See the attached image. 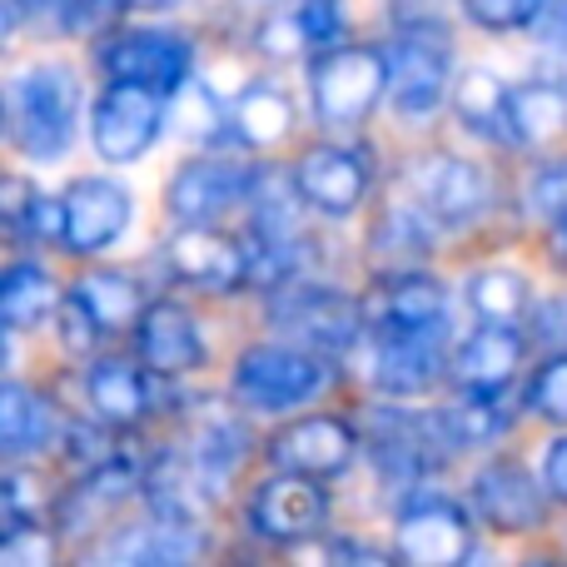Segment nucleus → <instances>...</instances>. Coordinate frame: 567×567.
I'll return each mask as SVG.
<instances>
[{
	"label": "nucleus",
	"instance_id": "obj_3",
	"mask_svg": "<svg viewBox=\"0 0 567 567\" xmlns=\"http://www.w3.org/2000/svg\"><path fill=\"white\" fill-rule=\"evenodd\" d=\"M323 383H329L323 359L293 349V343H255L235 363V393L249 409H299V403L319 399Z\"/></svg>",
	"mask_w": 567,
	"mask_h": 567
},
{
	"label": "nucleus",
	"instance_id": "obj_38",
	"mask_svg": "<svg viewBox=\"0 0 567 567\" xmlns=\"http://www.w3.org/2000/svg\"><path fill=\"white\" fill-rule=\"evenodd\" d=\"M303 45H309V30H303L299 10H293V16H269L265 25H259V50H265V55H299Z\"/></svg>",
	"mask_w": 567,
	"mask_h": 567
},
{
	"label": "nucleus",
	"instance_id": "obj_43",
	"mask_svg": "<svg viewBox=\"0 0 567 567\" xmlns=\"http://www.w3.org/2000/svg\"><path fill=\"white\" fill-rule=\"evenodd\" d=\"M393 25H439L433 0H393Z\"/></svg>",
	"mask_w": 567,
	"mask_h": 567
},
{
	"label": "nucleus",
	"instance_id": "obj_11",
	"mask_svg": "<svg viewBox=\"0 0 567 567\" xmlns=\"http://www.w3.org/2000/svg\"><path fill=\"white\" fill-rule=\"evenodd\" d=\"M259 179H265V169L229 165V159H189V165L169 179L165 205L179 225H215L239 199L259 195Z\"/></svg>",
	"mask_w": 567,
	"mask_h": 567
},
{
	"label": "nucleus",
	"instance_id": "obj_30",
	"mask_svg": "<svg viewBox=\"0 0 567 567\" xmlns=\"http://www.w3.org/2000/svg\"><path fill=\"white\" fill-rule=\"evenodd\" d=\"M443 429H449V439L458 443V449H473V443H488L503 433V413L498 403H493V393H478V389H463V399L453 403V409L439 413Z\"/></svg>",
	"mask_w": 567,
	"mask_h": 567
},
{
	"label": "nucleus",
	"instance_id": "obj_33",
	"mask_svg": "<svg viewBox=\"0 0 567 567\" xmlns=\"http://www.w3.org/2000/svg\"><path fill=\"white\" fill-rule=\"evenodd\" d=\"M130 6H140V0H65L60 30L65 35H110V30H120Z\"/></svg>",
	"mask_w": 567,
	"mask_h": 567
},
{
	"label": "nucleus",
	"instance_id": "obj_36",
	"mask_svg": "<svg viewBox=\"0 0 567 567\" xmlns=\"http://www.w3.org/2000/svg\"><path fill=\"white\" fill-rule=\"evenodd\" d=\"M353 0H303L299 6V20L303 30H309V45H333V40H343V30H349L353 20Z\"/></svg>",
	"mask_w": 567,
	"mask_h": 567
},
{
	"label": "nucleus",
	"instance_id": "obj_35",
	"mask_svg": "<svg viewBox=\"0 0 567 567\" xmlns=\"http://www.w3.org/2000/svg\"><path fill=\"white\" fill-rule=\"evenodd\" d=\"M50 558H55V543L35 523H10L0 538V567H50Z\"/></svg>",
	"mask_w": 567,
	"mask_h": 567
},
{
	"label": "nucleus",
	"instance_id": "obj_24",
	"mask_svg": "<svg viewBox=\"0 0 567 567\" xmlns=\"http://www.w3.org/2000/svg\"><path fill=\"white\" fill-rule=\"evenodd\" d=\"M449 293L439 279L399 269L383 284V329H443Z\"/></svg>",
	"mask_w": 567,
	"mask_h": 567
},
{
	"label": "nucleus",
	"instance_id": "obj_42",
	"mask_svg": "<svg viewBox=\"0 0 567 567\" xmlns=\"http://www.w3.org/2000/svg\"><path fill=\"white\" fill-rule=\"evenodd\" d=\"M543 478H548V493L558 503H567V433L548 443V458H543Z\"/></svg>",
	"mask_w": 567,
	"mask_h": 567
},
{
	"label": "nucleus",
	"instance_id": "obj_28",
	"mask_svg": "<svg viewBox=\"0 0 567 567\" xmlns=\"http://www.w3.org/2000/svg\"><path fill=\"white\" fill-rule=\"evenodd\" d=\"M468 303L483 323H523L528 319L533 289L513 269H483V275L468 279Z\"/></svg>",
	"mask_w": 567,
	"mask_h": 567
},
{
	"label": "nucleus",
	"instance_id": "obj_27",
	"mask_svg": "<svg viewBox=\"0 0 567 567\" xmlns=\"http://www.w3.org/2000/svg\"><path fill=\"white\" fill-rule=\"evenodd\" d=\"M70 293L85 299V309L105 323V333L130 329V323H140V313H145V293H140V284L130 275H115V269H95V275H85Z\"/></svg>",
	"mask_w": 567,
	"mask_h": 567
},
{
	"label": "nucleus",
	"instance_id": "obj_44",
	"mask_svg": "<svg viewBox=\"0 0 567 567\" xmlns=\"http://www.w3.org/2000/svg\"><path fill=\"white\" fill-rule=\"evenodd\" d=\"M538 30L548 45H567V0H548V10L538 16Z\"/></svg>",
	"mask_w": 567,
	"mask_h": 567
},
{
	"label": "nucleus",
	"instance_id": "obj_31",
	"mask_svg": "<svg viewBox=\"0 0 567 567\" xmlns=\"http://www.w3.org/2000/svg\"><path fill=\"white\" fill-rule=\"evenodd\" d=\"M543 10H548V0H463V16H468L473 25L493 30V35L538 25Z\"/></svg>",
	"mask_w": 567,
	"mask_h": 567
},
{
	"label": "nucleus",
	"instance_id": "obj_18",
	"mask_svg": "<svg viewBox=\"0 0 567 567\" xmlns=\"http://www.w3.org/2000/svg\"><path fill=\"white\" fill-rule=\"evenodd\" d=\"M439 343L443 329H383L373 333V383L393 399L423 393L439 379Z\"/></svg>",
	"mask_w": 567,
	"mask_h": 567
},
{
	"label": "nucleus",
	"instance_id": "obj_2",
	"mask_svg": "<svg viewBox=\"0 0 567 567\" xmlns=\"http://www.w3.org/2000/svg\"><path fill=\"white\" fill-rule=\"evenodd\" d=\"M309 95L323 125H363L389 95V55L373 45H343V40L319 45L309 65Z\"/></svg>",
	"mask_w": 567,
	"mask_h": 567
},
{
	"label": "nucleus",
	"instance_id": "obj_37",
	"mask_svg": "<svg viewBox=\"0 0 567 567\" xmlns=\"http://www.w3.org/2000/svg\"><path fill=\"white\" fill-rule=\"evenodd\" d=\"M100 333H105V323L85 309V299H80V293H70V299L60 303V343H65L70 353H90Z\"/></svg>",
	"mask_w": 567,
	"mask_h": 567
},
{
	"label": "nucleus",
	"instance_id": "obj_25",
	"mask_svg": "<svg viewBox=\"0 0 567 567\" xmlns=\"http://www.w3.org/2000/svg\"><path fill=\"white\" fill-rule=\"evenodd\" d=\"M55 309H60V289L45 269L40 265H10L6 269V279H0V323H6L10 333L35 329V323L50 319Z\"/></svg>",
	"mask_w": 567,
	"mask_h": 567
},
{
	"label": "nucleus",
	"instance_id": "obj_12",
	"mask_svg": "<svg viewBox=\"0 0 567 567\" xmlns=\"http://www.w3.org/2000/svg\"><path fill=\"white\" fill-rule=\"evenodd\" d=\"M473 513L493 533H538L548 523V498L518 458H493L473 473Z\"/></svg>",
	"mask_w": 567,
	"mask_h": 567
},
{
	"label": "nucleus",
	"instance_id": "obj_22",
	"mask_svg": "<svg viewBox=\"0 0 567 567\" xmlns=\"http://www.w3.org/2000/svg\"><path fill=\"white\" fill-rule=\"evenodd\" d=\"M567 135V85H518L508 100V145L538 150Z\"/></svg>",
	"mask_w": 567,
	"mask_h": 567
},
{
	"label": "nucleus",
	"instance_id": "obj_20",
	"mask_svg": "<svg viewBox=\"0 0 567 567\" xmlns=\"http://www.w3.org/2000/svg\"><path fill=\"white\" fill-rule=\"evenodd\" d=\"M85 399L105 429H135L150 413V379L125 359H100L85 373Z\"/></svg>",
	"mask_w": 567,
	"mask_h": 567
},
{
	"label": "nucleus",
	"instance_id": "obj_46",
	"mask_svg": "<svg viewBox=\"0 0 567 567\" xmlns=\"http://www.w3.org/2000/svg\"><path fill=\"white\" fill-rule=\"evenodd\" d=\"M140 6H175V0H140Z\"/></svg>",
	"mask_w": 567,
	"mask_h": 567
},
{
	"label": "nucleus",
	"instance_id": "obj_47",
	"mask_svg": "<svg viewBox=\"0 0 567 567\" xmlns=\"http://www.w3.org/2000/svg\"><path fill=\"white\" fill-rule=\"evenodd\" d=\"M35 6H40V0H35Z\"/></svg>",
	"mask_w": 567,
	"mask_h": 567
},
{
	"label": "nucleus",
	"instance_id": "obj_8",
	"mask_svg": "<svg viewBox=\"0 0 567 567\" xmlns=\"http://www.w3.org/2000/svg\"><path fill=\"white\" fill-rule=\"evenodd\" d=\"M165 265L185 284H199L209 293H235L239 284L255 279L249 245L215 225H179L165 245Z\"/></svg>",
	"mask_w": 567,
	"mask_h": 567
},
{
	"label": "nucleus",
	"instance_id": "obj_39",
	"mask_svg": "<svg viewBox=\"0 0 567 567\" xmlns=\"http://www.w3.org/2000/svg\"><path fill=\"white\" fill-rule=\"evenodd\" d=\"M533 205H538L543 215H563L567 209V159L548 165L538 179H533Z\"/></svg>",
	"mask_w": 567,
	"mask_h": 567
},
{
	"label": "nucleus",
	"instance_id": "obj_29",
	"mask_svg": "<svg viewBox=\"0 0 567 567\" xmlns=\"http://www.w3.org/2000/svg\"><path fill=\"white\" fill-rule=\"evenodd\" d=\"M50 439V409L25 389V383H6L0 393V449L16 458Z\"/></svg>",
	"mask_w": 567,
	"mask_h": 567
},
{
	"label": "nucleus",
	"instance_id": "obj_9",
	"mask_svg": "<svg viewBox=\"0 0 567 567\" xmlns=\"http://www.w3.org/2000/svg\"><path fill=\"white\" fill-rule=\"evenodd\" d=\"M275 323L293 339L313 343L323 353H343L349 343H359L363 333V309L359 299L339 289H323V284H309V289H279L275 299Z\"/></svg>",
	"mask_w": 567,
	"mask_h": 567
},
{
	"label": "nucleus",
	"instance_id": "obj_19",
	"mask_svg": "<svg viewBox=\"0 0 567 567\" xmlns=\"http://www.w3.org/2000/svg\"><path fill=\"white\" fill-rule=\"evenodd\" d=\"M523 363V339L513 333V323H488L473 329L468 339L453 353V379L458 389H478V393H498L503 383L518 373Z\"/></svg>",
	"mask_w": 567,
	"mask_h": 567
},
{
	"label": "nucleus",
	"instance_id": "obj_6",
	"mask_svg": "<svg viewBox=\"0 0 567 567\" xmlns=\"http://www.w3.org/2000/svg\"><path fill=\"white\" fill-rule=\"evenodd\" d=\"M449 60L453 40L449 25H399L389 50V95L403 115H429L449 95Z\"/></svg>",
	"mask_w": 567,
	"mask_h": 567
},
{
	"label": "nucleus",
	"instance_id": "obj_17",
	"mask_svg": "<svg viewBox=\"0 0 567 567\" xmlns=\"http://www.w3.org/2000/svg\"><path fill=\"white\" fill-rule=\"evenodd\" d=\"M135 343L155 379H179V373H195L205 363V339H199L189 309L175 299L145 303V313L135 323Z\"/></svg>",
	"mask_w": 567,
	"mask_h": 567
},
{
	"label": "nucleus",
	"instance_id": "obj_41",
	"mask_svg": "<svg viewBox=\"0 0 567 567\" xmlns=\"http://www.w3.org/2000/svg\"><path fill=\"white\" fill-rule=\"evenodd\" d=\"M533 333H538L543 343H558V349H567V299L543 303V309L533 313Z\"/></svg>",
	"mask_w": 567,
	"mask_h": 567
},
{
	"label": "nucleus",
	"instance_id": "obj_13",
	"mask_svg": "<svg viewBox=\"0 0 567 567\" xmlns=\"http://www.w3.org/2000/svg\"><path fill=\"white\" fill-rule=\"evenodd\" d=\"M359 453V433L333 413L293 419L269 439V463L284 473H309V478H339Z\"/></svg>",
	"mask_w": 567,
	"mask_h": 567
},
{
	"label": "nucleus",
	"instance_id": "obj_5",
	"mask_svg": "<svg viewBox=\"0 0 567 567\" xmlns=\"http://www.w3.org/2000/svg\"><path fill=\"white\" fill-rule=\"evenodd\" d=\"M169 95L140 85V80H110V90L95 100L90 115V140H95L100 159L110 165H130L159 140V130L169 125Z\"/></svg>",
	"mask_w": 567,
	"mask_h": 567
},
{
	"label": "nucleus",
	"instance_id": "obj_21",
	"mask_svg": "<svg viewBox=\"0 0 567 567\" xmlns=\"http://www.w3.org/2000/svg\"><path fill=\"white\" fill-rule=\"evenodd\" d=\"M433 245V215L429 209H409V205H393L373 219L369 229V255L383 275H399V269L419 265Z\"/></svg>",
	"mask_w": 567,
	"mask_h": 567
},
{
	"label": "nucleus",
	"instance_id": "obj_16",
	"mask_svg": "<svg viewBox=\"0 0 567 567\" xmlns=\"http://www.w3.org/2000/svg\"><path fill=\"white\" fill-rule=\"evenodd\" d=\"M65 245L70 255H100L130 229V195L115 179H75L65 189Z\"/></svg>",
	"mask_w": 567,
	"mask_h": 567
},
{
	"label": "nucleus",
	"instance_id": "obj_23",
	"mask_svg": "<svg viewBox=\"0 0 567 567\" xmlns=\"http://www.w3.org/2000/svg\"><path fill=\"white\" fill-rule=\"evenodd\" d=\"M229 130H235L239 145L265 150L293 135V100L284 95L269 80H255L249 90H239V100L229 105Z\"/></svg>",
	"mask_w": 567,
	"mask_h": 567
},
{
	"label": "nucleus",
	"instance_id": "obj_45",
	"mask_svg": "<svg viewBox=\"0 0 567 567\" xmlns=\"http://www.w3.org/2000/svg\"><path fill=\"white\" fill-rule=\"evenodd\" d=\"M548 259L558 275H567V209L553 215V235H548Z\"/></svg>",
	"mask_w": 567,
	"mask_h": 567
},
{
	"label": "nucleus",
	"instance_id": "obj_10",
	"mask_svg": "<svg viewBox=\"0 0 567 567\" xmlns=\"http://www.w3.org/2000/svg\"><path fill=\"white\" fill-rule=\"evenodd\" d=\"M393 548L413 567H458L473 553V528L468 513L449 498H413L399 513L393 528Z\"/></svg>",
	"mask_w": 567,
	"mask_h": 567
},
{
	"label": "nucleus",
	"instance_id": "obj_26",
	"mask_svg": "<svg viewBox=\"0 0 567 567\" xmlns=\"http://www.w3.org/2000/svg\"><path fill=\"white\" fill-rule=\"evenodd\" d=\"M508 100L513 90L493 70H468L453 90V110H458L463 130L483 140H508Z\"/></svg>",
	"mask_w": 567,
	"mask_h": 567
},
{
	"label": "nucleus",
	"instance_id": "obj_15",
	"mask_svg": "<svg viewBox=\"0 0 567 567\" xmlns=\"http://www.w3.org/2000/svg\"><path fill=\"white\" fill-rule=\"evenodd\" d=\"M413 189H419L423 209H429L439 225H473L493 199L488 169L473 165V159H458V155H429L413 169Z\"/></svg>",
	"mask_w": 567,
	"mask_h": 567
},
{
	"label": "nucleus",
	"instance_id": "obj_4",
	"mask_svg": "<svg viewBox=\"0 0 567 567\" xmlns=\"http://www.w3.org/2000/svg\"><path fill=\"white\" fill-rule=\"evenodd\" d=\"M100 70L110 80H140V85L175 100L195 75V45L165 25L110 30L105 45H100Z\"/></svg>",
	"mask_w": 567,
	"mask_h": 567
},
{
	"label": "nucleus",
	"instance_id": "obj_14",
	"mask_svg": "<svg viewBox=\"0 0 567 567\" xmlns=\"http://www.w3.org/2000/svg\"><path fill=\"white\" fill-rule=\"evenodd\" d=\"M293 195L329 219H343L369 195V159L339 145H313L293 165Z\"/></svg>",
	"mask_w": 567,
	"mask_h": 567
},
{
	"label": "nucleus",
	"instance_id": "obj_7",
	"mask_svg": "<svg viewBox=\"0 0 567 567\" xmlns=\"http://www.w3.org/2000/svg\"><path fill=\"white\" fill-rule=\"evenodd\" d=\"M323 478H309V473H275L255 488L249 498V528L265 543H279V548H299V543L319 538L323 523H329V493L319 488Z\"/></svg>",
	"mask_w": 567,
	"mask_h": 567
},
{
	"label": "nucleus",
	"instance_id": "obj_40",
	"mask_svg": "<svg viewBox=\"0 0 567 567\" xmlns=\"http://www.w3.org/2000/svg\"><path fill=\"white\" fill-rule=\"evenodd\" d=\"M0 215H6V225L10 229H20L25 225V215L35 209V199H40V189L30 185V179H20V175H6V189H0Z\"/></svg>",
	"mask_w": 567,
	"mask_h": 567
},
{
	"label": "nucleus",
	"instance_id": "obj_32",
	"mask_svg": "<svg viewBox=\"0 0 567 567\" xmlns=\"http://www.w3.org/2000/svg\"><path fill=\"white\" fill-rule=\"evenodd\" d=\"M528 413L567 429V349H558L528 383Z\"/></svg>",
	"mask_w": 567,
	"mask_h": 567
},
{
	"label": "nucleus",
	"instance_id": "obj_34",
	"mask_svg": "<svg viewBox=\"0 0 567 567\" xmlns=\"http://www.w3.org/2000/svg\"><path fill=\"white\" fill-rule=\"evenodd\" d=\"M175 125L185 130V135H205V140H215V130H229L225 110H219V100L209 95L205 85H185L175 95Z\"/></svg>",
	"mask_w": 567,
	"mask_h": 567
},
{
	"label": "nucleus",
	"instance_id": "obj_1",
	"mask_svg": "<svg viewBox=\"0 0 567 567\" xmlns=\"http://www.w3.org/2000/svg\"><path fill=\"white\" fill-rule=\"evenodd\" d=\"M80 125V80L60 60H35L6 85V140L30 159H60Z\"/></svg>",
	"mask_w": 567,
	"mask_h": 567
}]
</instances>
